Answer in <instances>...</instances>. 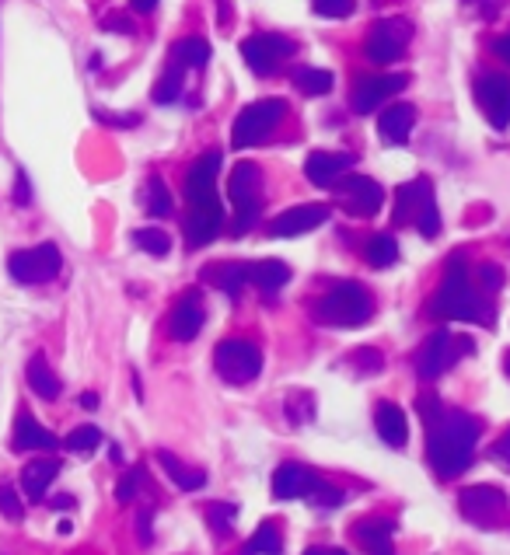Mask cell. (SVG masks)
<instances>
[{
  "mask_svg": "<svg viewBox=\"0 0 510 555\" xmlns=\"http://www.w3.org/2000/svg\"><path fill=\"white\" fill-rule=\"evenodd\" d=\"M413 224L420 227V234H423V238H437V234H441V213H437L434 196H430L427 203L420 206V213H416V220H413Z\"/></svg>",
  "mask_w": 510,
  "mask_h": 555,
  "instance_id": "cell-38",
  "label": "cell"
},
{
  "mask_svg": "<svg viewBox=\"0 0 510 555\" xmlns=\"http://www.w3.org/2000/svg\"><path fill=\"white\" fill-rule=\"evenodd\" d=\"M207 276L214 280V287L224 290V294L238 297V294H242L245 283H249V266H245V262H224V266L210 269Z\"/></svg>",
  "mask_w": 510,
  "mask_h": 555,
  "instance_id": "cell-30",
  "label": "cell"
},
{
  "mask_svg": "<svg viewBox=\"0 0 510 555\" xmlns=\"http://www.w3.org/2000/svg\"><path fill=\"white\" fill-rule=\"evenodd\" d=\"M133 241H137V248H144L151 255L172 252V238L165 231H158V227H140V231H133Z\"/></svg>",
  "mask_w": 510,
  "mask_h": 555,
  "instance_id": "cell-37",
  "label": "cell"
},
{
  "mask_svg": "<svg viewBox=\"0 0 510 555\" xmlns=\"http://www.w3.org/2000/svg\"><path fill=\"white\" fill-rule=\"evenodd\" d=\"M353 360H360V374H378L381 364H385V357L378 350H360L353 353Z\"/></svg>",
  "mask_w": 510,
  "mask_h": 555,
  "instance_id": "cell-47",
  "label": "cell"
},
{
  "mask_svg": "<svg viewBox=\"0 0 510 555\" xmlns=\"http://www.w3.org/2000/svg\"><path fill=\"white\" fill-rule=\"evenodd\" d=\"M406 84H409L406 74H367V77H360L357 88H353V112L371 116V112L381 109L388 98L399 95Z\"/></svg>",
  "mask_w": 510,
  "mask_h": 555,
  "instance_id": "cell-14",
  "label": "cell"
},
{
  "mask_svg": "<svg viewBox=\"0 0 510 555\" xmlns=\"http://www.w3.org/2000/svg\"><path fill=\"white\" fill-rule=\"evenodd\" d=\"M325 220H329V206H318V203L290 206V210H283L280 217H273L269 234H273V238H297V234L315 231V227L325 224Z\"/></svg>",
  "mask_w": 510,
  "mask_h": 555,
  "instance_id": "cell-16",
  "label": "cell"
},
{
  "mask_svg": "<svg viewBox=\"0 0 510 555\" xmlns=\"http://www.w3.org/2000/svg\"><path fill=\"white\" fill-rule=\"evenodd\" d=\"M416 409H420V416H423V426H430L444 412V405H441V398H437V395H420Z\"/></svg>",
  "mask_w": 510,
  "mask_h": 555,
  "instance_id": "cell-46",
  "label": "cell"
},
{
  "mask_svg": "<svg viewBox=\"0 0 510 555\" xmlns=\"http://www.w3.org/2000/svg\"><path fill=\"white\" fill-rule=\"evenodd\" d=\"M217 172H221V154L210 151L196 158V165L186 175V241L193 248L210 245L224 224V206L217 199Z\"/></svg>",
  "mask_w": 510,
  "mask_h": 555,
  "instance_id": "cell-2",
  "label": "cell"
},
{
  "mask_svg": "<svg viewBox=\"0 0 510 555\" xmlns=\"http://www.w3.org/2000/svg\"><path fill=\"white\" fill-rule=\"evenodd\" d=\"M175 199L172 192H168V185L161 175H151V182H147V213H154V217H172L175 210Z\"/></svg>",
  "mask_w": 510,
  "mask_h": 555,
  "instance_id": "cell-34",
  "label": "cell"
},
{
  "mask_svg": "<svg viewBox=\"0 0 510 555\" xmlns=\"http://www.w3.org/2000/svg\"><path fill=\"white\" fill-rule=\"evenodd\" d=\"M504 370H507V377H510V350L504 353Z\"/></svg>",
  "mask_w": 510,
  "mask_h": 555,
  "instance_id": "cell-57",
  "label": "cell"
},
{
  "mask_svg": "<svg viewBox=\"0 0 510 555\" xmlns=\"http://www.w3.org/2000/svg\"><path fill=\"white\" fill-rule=\"evenodd\" d=\"M476 102L497 130H507L510 126V77L483 74L476 81Z\"/></svg>",
  "mask_w": 510,
  "mask_h": 555,
  "instance_id": "cell-15",
  "label": "cell"
},
{
  "mask_svg": "<svg viewBox=\"0 0 510 555\" xmlns=\"http://www.w3.org/2000/svg\"><path fill=\"white\" fill-rule=\"evenodd\" d=\"M0 514H4L7 521H21V514H25L18 493H14L11 486H4V482H0Z\"/></svg>",
  "mask_w": 510,
  "mask_h": 555,
  "instance_id": "cell-43",
  "label": "cell"
},
{
  "mask_svg": "<svg viewBox=\"0 0 510 555\" xmlns=\"http://www.w3.org/2000/svg\"><path fill=\"white\" fill-rule=\"evenodd\" d=\"M437 318H448V322H476V325H493L490 308L483 304V297L476 294V287L469 283V269H465L462 255H451L448 273H444L441 287L430 304Z\"/></svg>",
  "mask_w": 510,
  "mask_h": 555,
  "instance_id": "cell-3",
  "label": "cell"
},
{
  "mask_svg": "<svg viewBox=\"0 0 510 555\" xmlns=\"http://www.w3.org/2000/svg\"><path fill=\"white\" fill-rule=\"evenodd\" d=\"M60 475V461L56 458H35L21 468V489H25L28 500H42L46 489L53 486V479Z\"/></svg>",
  "mask_w": 510,
  "mask_h": 555,
  "instance_id": "cell-24",
  "label": "cell"
},
{
  "mask_svg": "<svg viewBox=\"0 0 510 555\" xmlns=\"http://www.w3.org/2000/svg\"><path fill=\"white\" fill-rule=\"evenodd\" d=\"M210 60V42L200 39V35H189V39H179L172 46V63L175 67H207Z\"/></svg>",
  "mask_w": 510,
  "mask_h": 555,
  "instance_id": "cell-29",
  "label": "cell"
},
{
  "mask_svg": "<svg viewBox=\"0 0 510 555\" xmlns=\"http://www.w3.org/2000/svg\"><path fill=\"white\" fill-rule=\"evenodd\" d=\"M308 500L315 503V507H322V510H332V507H339V503H343V493H339L336 486H329L325 479H318V486L308 493Z\"/></svg>",
  "mask_w": 510,
  "mask_h": 555,
  "instance_id": "cell-41",
  "label": "cell"
},
{
  "mask_svg": "<svg viewBox=\"0 0 510 555\" xmlns=\"http://www.w3.org/2000/svg\"><path fill=\"white\" fill-rule=\"evenodd\" d=\"M374 426H378L381 440H385L388 447H406L409 423H406V412H402L395 402H381L378 405V412H374Z\"/></svg>",
  "mask_w": 510,
  "mask_h": 555,
  "instance_id": "cell-26",
  "label": "cell"
},
{
  "mask_svg": "<svg viewBox=\"0 0 510 555\" xmlns=\"http://www.w3.org/2000/svg\"><path fill=\"white\" fill-rule=\"evenodd\" d=\"M53 507L67 510V507H74V500H70V496H56V500H53Z\"/></svg>",
  "mask_w": 510,
  "mask_h": 555,
  "instance_id": "cell-56",
  "label": "cell"
},
{
  "mask_svg": "<svg viewBox=\"0 0 510 555\" xmlns=\"http://www.w3.org/2000/svg\"><path fill=\"white\" fill-rule=\"evenodd\" d=\"M434 196V185H430L427 175H420V179L406 182L395 189V224H413L416 213H420V206L427 203V199Z\"/></svg>",
  "mask_w": 510,
  "mask_h": 555,
  "instance_id": "cell-20",
  "label": "cell"
},
{
  "mask_svg": "<svg viewBox=\"0 0 510 555\" xmlns=\"http://www.w3.org/2000/svg\"><path fill=\"white\" fill-rule=\"evenodd\" d=\"M353 168L350 154H332V151H311L304 161V175L318 189H336V182Z\"/></svg>",
  "mask_w": 510,
  "mask_h": 555,
  "instance_id": "cell-17",
  "label": "cell"
},
{
  "mask_svg": "<svg viewBox=\"0 0 510 555\" xmlns=\"http://www.w3.org/2000/svg\"><path fill=\"white\" fill-rule=\"evenodd\" d=\"M137 531H140V545H151V510H140Z\"/></svg>",
  "mask_w": 510,
  "mask_h": 555,
  "instance_id": "cell-51",
  "label": "cell"
},
{
  "mask_svg": "<svg viewBox=\"0 0 510 555\" xmlns=\"http://www.w3.org/2000/svg\"><path fill=\"white\" fill-rule=\"evenodd\" d=\"M493 458H497L504 468H510V426H507L504 433H500L497 444H493Z\"/></svg>",
  "mask_w": 510,
  "mask_h": 555,
  "instance_id": "cell-49",
  "label": "cell"
},
{
  "mask_svg": "<svg viewBox=\"0 0 510 555\" xmlns=\"http://www.w3.org/2000/svg\"><path fill=\"white\" fill-rule=\"evenodd\" d=\"M262 175L252 161H238L231 172V203H235V234H245L262 210Z\"/></svg>",
  "mask_w": 510,
  "mask_h": 555,
  "instance_id": "cell-8",
  "label": "cell"
},
{
  "mask_svg": "<svg viewBox=\"0 0 510 555\" xmlns=\"http://www.w3.org/2000/svg\"><path fill=\"white\" fill-rule=\"evenodd\" d=\"M413 39V25L406 18H381L364 39V56L371 63H395Z\"/></svg>",
  "mask_w": 510,
  "mask_h": 555,
  "instance_id": "cell-10",
  "label": "cell"
},
{
  "mask_svg": "<svg viewBox=\"0 0 510 555\" xmlns=\"http://www.w3.org/2000/svg\"><path fill=\"white\" fill-rule=\"evenodd\" d=\"M200 329H203V308H200V301H196V294H186L175 304L172 318H168V332H172V339H179V343H193V339L200 336Z\"/></svg>",
  "mask_w": 510,
  "mask_h": 555,
  "instance_id": "cell-22",
  "label": "cell"
},
{
  "mask_svg": "<svg viewBox=\"0 0 510 555\" xmlns=\"http://www.w3.org/2000/svg\"><path fill=\"white\" fill-rule=\"evenodd\" d=\"M60 440L56 433H49L32 412H18L14 419V451H56Z\"/></svg>",
  "mask_w": 510,
  "mask_h": 555,
  "instance_id": "cell-19",
  "label": "cell"
},
{
  "mask_svg": "<svg viewBox=\"0 0 510 555\" xmlns=\"http://www.w3.org/2000/svg\"><path fill=\"white\" fill-rule=\"evenodd\" d=\"M413 126H416V109L409 102L388 105V109L381 112V119H378V130H381V137H385L388 144H406L409 133H413Z\"/></svg>",
  "mask_w": 510,
  "mask_h": 555,
  "instance_id": "cell-23",
  "label": "cell"
},
{
  "mask_svg": "<svg viewBox=\"0 0 510 555\" xmlns=\"http://www.w3.org/2000/svg\"><path fill=\"white\" fill-rule=\"evenodd\" d=\"M242 56L255 74L269 77V74H276V67H280L287 56H294V42H290L287 35L259 32V35H249V39L242 42Z\"/></svg>",
  "mask_w": 510,
  "mask_h": 555,
  "instance_id": "cell-12",
  "label": "cell"
},
{
  "mask_svg": "<svg viewBox=\"0 0 510 555\" xmlns=\"http://www.w3.org/2000/svg\"><path fill=\"white\" fill-rule=\"evenodd\" d=\"M81 405H84V409H98V395H95V391H88V395H81Z\"/></svg>",
  "mask_w": 510,
  "mask_h": 555,
  "instance_id": "cell-55",
  "label": "cell"
},
{
  "mask_svg": "<svg viewBox=\"0 0 510 555\" xmlns=\"http://www.w3.org/2000/svg\"><path fill=\"white\" fill-rule=\"evenodd\" d=\"M102 28H109V32H123V35H133V21L126 18V14H109V18L102 21Z\"/></svg>",
  "mask_w": 510,
  "mask_h": 555,
  "instance_id": "cell-50",
  "label": "cell"
},
{
  "mask_svg": "<svg viewBox=\"0 0 510 555\" xmlns=\"http://www.w3.org/2000/svg\"><path fill=\"white\" fill-rule=\"evenodd\" d=\"M458 507H462L465 521L479 524V528H500L510 514L507 496L497 486H465L458 493Z\"/></svg>",
  "mask_w": 510,
  "mask_h": 555,
  "instance_id": "cell-9",
  "label": "cell"
},
{
  "mask_svg": "<svg viewBox=\"0 0 510 555\" xmlns=\"http://www.w3.org/2000/svg\"><path fill=\"white\" fill-rule=\"evenodd\" d=\"M98 444H102V430H98V426H77V430H70L67 440H63V447L74 454H91Z\"/></svg>",
  "mask_w": 510,
  "mask_h": 555,
  "instance_id": "cell-36",
  "label": "cell"
},
{
  "mask_svg": "<svg viewBox=\"0 0 510 555\" xmlns=\"http://www.w3.org/2000/svg\"><path fill=\"white\" fill-rule=\"evenodd\" d=\"M318 486V475L311 468L297 465V461H287L273 472V496L276 500H301L311 489Z\"/></svg>",
  "mask_w": 510,
  "mask_h": 555,
  "instance_id": "cell-18",
  "label": "cell"
},
{
  "mask_svg": "<svg viewBox=\"0 0 510 555\" xmlns=\"http://www.w3.org/2000/svg\"><path fill=\"white\" fill-rule=\"evenodd\" d=\"M311 412H315V402H311L308 391H297V395L287 398V419L290 423H308Z\"/></svg>",
  "mask_w": 510,
  "mask_h": 555,
  "instance_id": "cell-40",
  "label": "cell"
},
{
  "mask_svg": "<svg viewBox=\"0 0 510 555\" xmlns=\"http://www.w3.org/2000/svg\"><path fill=\"white\" fill-rule=\"evenodd\" d=\"M235 517H238L235 503H210L207 507V521H210V528H214L217 535H228V528H231Z\"/></svg>",
  "mask_w": 510,
  "mask_h": 555,
  "instance_id": "cell-39",
  "label": "cell"
},
{
  "mask_svg": "<svg viewBox=\"0 0 510 555\" xmlns=\"http://www.w3.org/2000/svg\"><path fill=\"white\" fill-rule=\"evenodd\" d=\"M25 377H28V388H32L39 398H46V402H56V398H60L63 384H60V377L53 374V367L46 364V357H42V353H35V357L28 360Z\"/></svg>",
  "mask_w": 510,
  "mask_h": 555,
  "instance_id": "cell-27",
  "label": "cell"
},
{
  "mask_svg": "<svg viewBox=\"0 0 510 555\" xmlns=\"http://www.w3.org/2000/svg\"><path fill=\"white\" fill-rule=\"evenodd\" d=\"M311 7L322 18H346L353 11V0H311Z\"/></svg>",
  "mask_w": 510,
  "mask_h": 555,
  "instance_id": "cell-44",
  "label": "cell"
},
{
  "mask_svg": "<svg viewBox=\"0 0 510 555\" xmlns=\"http://www.w3.org/2000/svg\"><path fill=\"white\" fill-rule=\"evenodd\" d=\"M214 367L228 384H249L262 370V353L249 339H224L214 350Z\"/></svg>",
  "mask_w": 510,
  "mask_h": 555,
  "instance_id": "cell-6",
  "label": "cell"
},
{
  "mask_svg": "<svg viewBox=\"0 0 510 555\" xmlns=\"http://www.w3.org/2000/svg\"><path fill=\"white\" fill-rule=\"evenodd\" d=\"M290 77H294V88L301 91V95H308V98L329 95V91H332V74H329V70H318V67H297Z\"/></svg>",
  "mask_w": 510,
  "mask_h": 555,
  "instance_id": "cell-31",
  "label": "cell"
},
{
  "mask_svg": "<svg viewBox=\"0 0 510 555\" xmlns=\"http://www.w3.org/2000/svg\"><path fill=\"white\" fill-rule=\"evenodd\" d=\"M140 482H144V468H130V472H126L123 479H119V486H116V500H119V503H130L133 496H137Z\"/></svg>",
  "mask_w": 510,
  "mask_h": 555,
  "instance_id": "cell-42",
  "label": "cell"
},
{
  "mask_svg": "<svg viewBox=\"0 0 510 555\" xmlns=\"http://www.w3.org/2000/svg\"><path fill=\"white\" fill-rule=\"evenodd\" d=\"M287 105L280 98H262V102H252L238 112L235 126H231V144L235 147H255L269 137V133L280 126Z\"/></svg>",
  "mask_w": 510,
  "mask_h": 555,
  "instance_id": "cell-5",
  "label": "cell"
},
{
  "mask_svg": "<svg viewBox=\"0 0 510 555\" xmlns=\"http://www.w3.org/2000/svg\"><path fill=\"white\" fill-rule=\"evenodd\" d=\"M336 192L343 210L353 213V217H378L381 206H385V189L367 175H343L336 182Z\"/></svg>",
  "mask_w": 510,
  "mask_h": 555,
  "instance_id": "cell-13",
  "label": "cell"
},
{
  "mask_svg": "<svg viewBox=\"0 0 510 555\" xmlns=\"http://www.w3.org/2000/svg\"><path fill=\"white\" fill-rule=\"evenodd\" d=\"M479 433H483V423L472 412L458 409H444L427 426V458L441 479H455L472 465Z\"/></svg>",
  "mask_w": 510,
  "mask_h": 555,
  "instance_id": "cell-1",
  "label": "cell"
},
{
  "mask_svg": "<svg viewBox=\"0 0 510 555\" xmlns=\"http://www.w3.org/2000/svg\"><path fill=\"white\" fill-rule=\"evenodd\" d=\"M315 318L322 325H336V329H357V325H364L371 318V294L357 280L336 283L315 304Z\"/></svg>",
  "mask_w": 510,
  "mask_h": 555,
  "instance_id": "cell-4",
  "label": "cell"
},
{
  "mask_svg": "<svg viewBox=\"0 0 510 555\" xmlns=\"http://www.w3.org/2000/svg\"><path fill=\"white\" fill-rule=\"evenodd\" d=\"M462 353H472L469 339H455L448 329L430 332L427 343H423L420 353H416V374H420L423 381H437V377H441L444 370L455 364Z\"/></svg>",
  "mask_w": 510,
  "mask_h": 555,
  "instance_id": "cell-7",
  "label": "cell"
},
{
  "mask_svg": "<svg viewBox=\"0 0 510 555\" xmlns=\"http://www.w3.org/2000/svg\"><path fill=\"white\" fill-rule=\"evenodd\" d=\"M479 283H483L490 294H497V290L504 287V269L493 266V262H486V266H479Z\"/></svg>",
  "mask_w": 510,
  "mask_h": 555,
  "instance_id": "cell-45",
  "label": "cell"
},
{
  "mask_svg": "<svg viewBox=\"0 0 510 555\" xmlns=\"http://www.w3.org/2000/svg\"><path fill=\"white\" fill-rule=\"evenodd\" d=\"M304 555H350L346 549H329V545H318V549H308Z\"/></svg>",
  "mask_w": 510,
  "mask_h": 555,
  "instance_id": "cell-53",
  "label": "cell"
},
{
  "mask_svg": "<svg viewBox=\"0 0 510 555\" xmlns=\"http://www.w3.org/2000/svg\"><path fill=\"white\" fill-rule=\"evenodd\" d=\"M493 49H497V56H500V60H504L507 67H510V32H507V35H500L497 46H493Z\"/></svg>",
  "mask_w": 510,
  "mask_h": 555,
  "instance_id": "cell-52",
  "label": "cell"
},
{
  "mask_svg": "<svg viewBox=\"0 0 510 555\" xmlns=\"http://www.w3.org/2000/svg\"><path fill=\"white\" fill-rule=\"evenodd\" d=\"M287 280H290V266L280 259H262V262H255V266H249V283L259 287L262 297H276L287 287Z\"/></svg>",
  "mask_w": 510,
  "mask_h": 555,
  "instance_id": "cell-25",
  "label": "cell"
},
{
  "mask_svg": "<svg viewBox=\"0 0 510 555\" xmlns=\"http://www.w3.org/2000/svg\"><path fill=\"white\" fill-rule=\"evenodd\" d=\"M179 95H182V67H175L172 63V67L165 70V77L154 84V102L172 105V102H179Z\"/></svg>",
  "mask_w": 510,
  "mask_h": 555,
  "instance_id": "cell-35",
  "label": "cell"
},
{
  "mask_svg": "<svg viewBox=\"0 0 510 555\" xmlns=\"http://www.w3.org/2000/svg\"><path fill=\"white\" fill-rule=\"evenodd\" d=\"M14 203H18V206L32 203V185H28V175L25 172H18V179H14Z\"/></svg>",
  "mask_w": 510,
  "mask_h": 555,
  "instance_id": "cell-48",
  "label": "cell"
},
{
  "mask_svg": "<svg viewBox=\"0 0 510 555\" xmlns=\"http://www.w3.org/2000/svg\"><path fill=\"white\" fill-rule=\"evenodd\" d=\"M63 259L56 245H35V248H21L7 259V273L18 283H49L56 273H60Z\"/></svg>",
  "mask_w": 510,
  "mask_h": 555,
  "instance_id": "cell-11",
  "label": "cell"
},
{
  "mask_svg": "<svg viewBox=\"0 0 510 555\" xmlns=\"http://www.w3.org/2000/svg\"><path fill=\"white\" fill-rule=\"evenodd\" d=\"M158 465L165 468L168 479L179 489H186V493H196V489L207 486V472H203V468H189L186 461H179L172 451H158Z\"/></svg>",
  "mask_w": 510,
  "mask_h": 555,
  "instance_id": "cell-28",
  "label": "cell"
},
{
  "mask_svg": "<svg viewBox=\"0 0 510 555\" xmlns=\"http://www.w3.org/2000/svg\"><path fill=\"white\" fill-rule=\"evenodd\" d=\"M364 259L371 262L374 269H388L395 259H399V245H395V238H392V234H378V238H371V241H367V248H364Z\"/></svg>",
  "mask_w": 510,
  "mask_h": 555,
  "instance_id": "cell-33",
  "label": "cell"
},
{
  "mask_svg": "<svg viewBox=\"0 0 510 555\" xmlns=\"http://www.w3.org/2000/svg\"><path fill=\"white\" fill-rule=\"evenodd\" d=\"M154 7H158V0H133V11H140V14H151Z\"/></svg>",
  "mask_w": 510,
  "mask_h": 555,
  "instance_id": "cell-54",
  "label": "cell"
},
{
  "mask_svg": "<svg viewBox=\"0 0 510 555\" xmlns=\"http://www.w3.org/2000/svg\"><path fill=\"white\" fill-rule=\"evenodd\" d=\"M283 552V538L276 521H262L259 528L252 531L249 545H245V555H280Z\"/></svg>",
  "mask_w": 510,
  "mask_h": 555,
  "instance_id": "cell-32",
  "label": "cell"
},
{
  "mask_svg": "<svg viewBox=\"0 0 510 555\" xmlns=\"http://www.w3.org/2000/svg\"><path fill=\"white\" fill-rule=\"evenodd\" d=\"M392 535L395 521H388V517H364L353 524V538L371 555H392Z\"/></svg>",
  "mask_w": 510,
  "mask_h": 555,
  "instance_id": "cell-21",
  "label": "cell"
}]
</instances>
